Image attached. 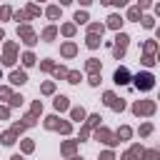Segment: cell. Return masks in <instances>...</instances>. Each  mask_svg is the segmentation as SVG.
<instances>
[{"label": "cell", "instance_id": "obj_23", "mask_svg": "<svg viewBox=\"0 0 160 160\" xmlns=\"http://www.w3.org/2000/svg\"><path fill=\"white\" fill-rule=\"evenodd\" d=\"M72 120H85V110L82 108H72Z\"/></svg>", "mask_w": 160, "mask_h": 160}, {"label": "cell", "instance_id": "obj_20", "mask_svg": "<svg viewBox=\"0 0 160 160\" xmlns=\"http://www.w3.org/2000/svg\"><path fill=\"white\" fill-rule=\"evenodd\" d=\"M130 135H132V130H130V128H120V130H118V140H128Z\"/></svg>", "mask_w": 160, "mask_h": 160}, {"label": "cell", "instance_id": "obj_19", "mask_svg": "<svg viewBox=\"0 0 160 160\" xmlns=\"http://www.w3.org/2000/svg\"><path fill=\"white\" fill-rule=\"evenodd\" d=\"M98 45H100V35H92L90 32L88 35V48H98Z\"/></svg>", "mask_w": 160, "mask_h": 160}, {"label": "cell", "instance_id": "obj_31", "mask_svg": "<svg viewBox=\"0 0 160 160\" xmlns=\"http://www.w3.org/2000/svg\"><path fill=\"white\" fill-rule=\"evenodd\" d=\"M150 132H152V125H150V122H145V125L140 128V135L145 138V135H150Z\"/></svg>", "mask_w": 160, "mask_h": 160}, {"label": "cell", "instance_id": "obj_12", "mask_svg": "<svg viewBox=\"0 0 160 160\" xmlns=\"http://www.w3.org/2000/svg\"><path fill=\"white\" fill-rule=\"evenodd\" d=\"M140 155H142V148H140V145H132V148L122 155V160H135V158H140Z\"/></svg>", "mask_w": 160, "mask_h": 160}, {"label": "cell", "instance_id": "obj_14", "mask_svg": "<svg viewBox=\"0 0 160 160\" xmlns=\"http://www.w3.org/2000/svg\"><path fill=\"white\" fill-rule=\"evenodd\" d=\"M120 22H122L120 15H110L108 18V28H112V30H120Z\"/></svg>", "mask_w": 160, "mask_h": 160}, {"label": "cell", "instance_id": "obj_48", "mask_svg": "<svg viewBox=\"0 0 160 160\" xmlns=\"http://www.w3.org/2000/svg\"><path fill=\"white\" fill-rule=\"evenodd\" d=\"M155 10H158V15H160V5H155Z\"/></svg>", "mask_w": 160, "mask_h": 160}, {"label": "cell", "instance_id": "obj_28", "mask_svg": "<svg viewBox=\"0 0 160 160\" xmlns=\"http://www.w3.org/2000/svg\"><path fill=\"white\" fill-rule=\"evenodd\" d=\"M68 80H70V82H80V72H78V70H70V72H68Z\"/></svg>", "mask_w": 160, "mask_h": 160}, {"label": "cell", "instance_id": "obj_25", "mask_svg": "<svg viewBox=\"0 0 160 160\" xmlns=\"http://www.w3.org/2000/svg\"><path fill=\"white\" fill-rule=\"evenodd\" d=\"M85 68H88V70L95 75V72H98V68H100V62H98V60H88V65H85Z\"/></svg>", "mask_w": 160, "mask_h": 160}, {"label": "cell", "instance_id": "obj_1", "mask_svg": "<svg viewBox=\"0 0 160 160\" xmlns=\"http://www.w3.org/2000/svg\"><path fill=\"white\" fill-rule=\"evenodd\" d=\"M132 80H135V88H138V90H142V92H148V90H152V88H155V75H152L150 70H140Z\"/></svg>", "mask_w": 160, "mask_h": 160}, {"label": "cell", "instance_id": "obj_8", "mask_svg": "<svg viewBox=\"0 0 160 160\" xmlns=\"http://www.w3.org/2000/svg\"><path fill=\"white\" fill-rule=\"evenodd\" d=\"M115 82H118V85H128V82H130L128 68H118V70H115Z\"/></svg>", "mask_w": 160, "mask_h": 160}, {"label": "cell", "instance_id": "obj_29", "mask_svg": "<svg viewBox=\"0 0 160 160\" xmlns=\"http://www.w3.org/2000/svg\"><path fill=\"white\" fill-rule=\"evenodd\" d=\"M10 105H12V108L22 105V95H12V98H10Z\"/></svg>", "mask_w": 160, "mask_h": 160}, {"label": "cell", "instance_id": "obj_39", "mask_svg": "<svg viewBox=\"0 0 160 160\" xmlns=\"http://www.w3.org/2000/svg\"><path fill=\"white\" fill-rule=\"evenodd\" d=\"M100 160H115V155H112V152H110V150H105V152H102V155H100Z\"/></svg>", "mask_w": 160, "mask_h": 160}, {"label": "cell", "instance_id": "obj_30", "mask_svg": "<svg viewBox=\"0 0 160 160\" xmlns=\"http://www.w3.org/2000/svg\"><path fill=\"white\" fill-rule=\"evenodd\" d=\"M40 110H42V102L38 100V102H32V112H30V115L35 118V115H40Z\"/></svg>", "mask_w": 160, "mask_h": 160}, {"label": "cell", "instance_id": "obj_35", "mask_svg": "<svg viewBox=\"0 0 160 160\" xmlns=\"http://www.w3.org/2000/svg\"><path fill=\"white\" fill-rule=\"evenodd\" d=\"M25 12H28V15H40V8H35V5H30V8L25 10Z\"/></svg>", "mask_w": 160, "mask_h": 160}, {"label": "cell", "instance_id": "obj_41", "mask_svg": "<svg viewBox=\"0 0 160 160\" xmlns=\"http://www.w3.org/2000/svg\"><path fill=\"white\" fill-rule=\"evenodd\" d=\"M40 68H42V70H52V62H50V60H42Z\"/></svg>", "mask_w": 160, "mask_h": 160}, {"label": "cell", "instance_id": "obj_3", "mask_svg": "<svg viewBox=\"0 0 160 160\" xmlns=\"http://www.w3.org/2000/svg\"><path fill=\"white\" fill-rule=\"evenodd\" d=\"M95 140H100V142H105V145H118V135H112L110 130H105V128H98L95 130Z\"/></svg>", "mask_w": 160, "mask_h": 160}, {"label": "cell", "instance_id": "obj_7", "mask_svg": "<svg viewBox=\"0 0 160 160\" xmlns=\"http://www.w3.org/2000/svg\"><path fill=\"white\" fill-rule=\"evenodd\" d=\"M102 98H105L102 102H105L108 108H112V110H125V102H122V100H118V98H115V92H105Z\"/></svg>", "mask_w": 160, "mask_h": 160}, {"label": "cell", "instance_id": "obj_13", "mask_svg": "<svg viewBox=\"0 0 160 160\" xmlns=\"http://www.w3.org/2000/svg\"><path fill=\"white\" fill-rule=\"evenodd\" d=\"M68 105H70V102H68V98H65V95H58V98H55V110H60V112H62V110H68Z\"/></svg>", "mask_w": 160, "mask_h": 160}, {"label": "cell", "instance_id": "obj_43", "mask_svg": "<svg viewBox=\"0 0 160 160\" xmlns=\"http://www.w3.org/2000/svg\"><path fill=\"white\" fill-rule=\"evenodd\" d=\"M10 12H12L10 8H2V10H0V18H10Z\"/></svg>", "mask_w": 160, "mask_h": 160}, {"label": "cell", "instance_id": "obj_4", "mask_svg": "<svg viewBox=\"0 0 160 160\" xmlns=\"http://www.w3.org/2000/svg\"><path fill=\"white\" fill-rule=\"evenodd\" d=\"M128 40H130V38H128L125 32H118V38H115V48H112V52H115V58H118V60H120V58L125 55V48H128Z\"/></svg>", "mask_w": 160, "mask_h": 160}, {"label": "cell", "instance_id": "obj_34", "mask_svg": "<svg viewBox=\"0 0 160 160\" xmlns=\"http://www.w3.org/2000/svg\"><path fill=\"white\" fill-rule=\"evenodd\" d=\"M155 48H158L155 42H145V55H150V52H155Z\"/></svg>", "mask_w": 160, "mask_h": 160}, {"label": "cell", "instance_id": "obj_40", "mask_svg": "<svg viewBox=\"0 0 160 160\" xmlns=\"http://www.w3.org/2000/svg\"><path fill=\"white\" fill-rule=\"evenodd\" d=\"M152 62H155V60H152V55H145V58H142V65H148V68H150Z\"/></svg>", "mask_w": 160, "mask_h": 160}, {"label": "cell", "instance_id": "obj_49", "mask_svg": "<svg viewBox=\"0 0 160 160\" xmlns=\"http://www.w3.org/2000/svg\"><path fill=\"white\" fill-rule=\"evenodd\" d=\"M72 160H82V158H72Z\"/></svg>", "mask_w": 160, "mask_h": 160}, {"label": "cell", "instance_id": "obj_21", "mask_svg": "<svg viewBox=\"0 0 160 160\" xmlns=\"http://www.w3.org/2000/svg\"><path fill=\"white\" fill-rule=\"evenodd\" d=\"M142 158H145V160H158L160 152H158V150H142Z\"/></svg>", "mask_w": 160, "mask_h": 160}, {"label": "cell", "instance_id": "obj_36", "mask_svg": "<svg viewBox=\"0 0 160 160\" xmlns=\"http://www.w3.org/2000/svg\"><path fill=\"white\" fill-rule=\"evenodd\" d=\"M62 32H65V35H72V32H75V25H62Z\"/></svg>", "mask_w": 160, "mask_h": 160}, {"label": "cell", "instance_id": "obj_51", "mask_svg": "<svg viewBox=\"0 0 160 160\" xmlns=\"http://www.w3.org/2000/svg\"><path fill=\"white\" fill-rule=\"evenodd\" d=\"M158 38H160V30H158Z\"/></svg>", "mask_w": 160, "mask_h": 160}, {"label": "cell", "instance_id": "obj_24", "mask_svg": "<svg viewBox=\"0 0 160 160\" xmlns=\"http://www.w3.org/2000/svg\"><path fill=\"white\" fill-rule=\"evenodd\" d=\"M102 30H105V25H98V22L90 25V32H92V35H102Z\"/></svg>", "mask_w": 160, "mask_h": 160}, {"label": "cell", "instance_id": "obj_9", "mask_svg": "<svg viewBox=\"0 0 160 160\" xmlns=\"http://www.w3.org/2000/svg\"><path fill=\"white\" fill-rule=\"evenodd\" d=\"M98 122H100V115H90V118H88V122H85V125H82V130H80V138H88L90 128H95Z\"/></svg>", "mask_w": 160, "mask_h": 160}, {"label": "cell", "instance_id": "obj_10", "mask_svg": "<svg viewBox=\"0 0 160 160\" xmlns=\"http://www.w3.org/2000/svg\"><path fill=\"white\" fill-rule=\"evenodd\" d=\"M2 62H5V65H15V45H12V42L5 45V58H2Z\"/></svg>", "mask_w": 160, "mask_h": 160}, {"label": "cell", "instance_id": "obj_45", "mask_svg": "<svg viewBox=\"0 0 160 160\" xmlns=\"http://www.w3.org/2000/svg\"><path fill=\"white\" fill-rule=\"evenodd\" d=\"M8 115H10V110H8V108H0V118H2V120H8Z\"/></svg>", "mask_w": 160, "mask_h": 160}, {"label": "cell", "instance_id": "obj_38", "mask_svg": "<svg viewBox=\"0 0 160 160\" xmlns=\"http://www.w3.org/2000/svg\"><path fill=\"white\" fill-rule=\"evenodd\" d=\"M52 90H55V85H52V82H45V85H42V92H48V95H50Z\"/></svg>", "mask_w": 160, "mask_h": 160}, {"label": "cell", "instance_id": "obj_5", "mask_svg": "<svg viewBox=\"0 0 160 160\" xmlns=\"http://www.w3.org/2000/svg\"><path fill=\"white\" fill-rule=\"evenodd\" d=\"M132 112H135V115H152V112H155V102H150V100L135 102V105H132Z\"/></svg>", "mask_w": 160, "mask_h": 160}, {"label": "cell", "instance_id": "obj_22", "mask_svg": "<svg viewBox=\"0 0 160 160\" xmlns=\"http://www.w3.org/2000/svg\"><path fill=\"white\" fill-rule=\"evenodd\" d=\"M58 15H60V8H58V5H50V8H48V18H50V20H55Z\"/></svg>", "mask_w": 160, "mask_h": 160}, {"label": "cell", "instance_id": "obj_44", "mask_svg": "<svg viewBox=\"0 0 160 160\" xmlns=\"http://www.w3.org/2000/svg\"><path fill=\"white\" fill-rule=\"evenodd\" d=\"M142 28H152V18H142Z\"/></svg>", "mask_w": 160, "mask_h": 160}, {"label": "cell", "instance_id": "obj_33", "mask_svg": "<svg viewBox=\"0 0 160 160\" xmlns=\"http://www.w3.org/2000/svg\"><path fill=\"white\" fill-rule=\"evenodd\" d=\"M32 148H35L32 140H22V150H25V152H32Z\"/></svg>", "mask_w": 160, "mask_h": 160}, {"label": "cell", "instance_id": "obj_11", "mask_svg": "<svg viewBox=\"0 0 160 160\" xmlns=\"http://www.w3.org/2000/svg\"><path fill=\"white\" fill-rule=\"evenodd\" d=\"M10 82H12V85H22V82H28V75H25L22 70H12V72H10Z\"/></svg>", "mask_w": 160, "mask_h": 160}, {"label": "cell", "instance_id": "obj_42", "mask_svg": "<svg viewBox=\"0 0 160 160\" xmlns=\"http://www.w3.org/2000/svg\"><path fill=\"white\" fill-rule=\"evenodd\" d=\"M0 98H12V92L8 88H0Z\"/></svg>", "mask_w": 160, "mask_h": 160}, {"label": "cell", "instance_id": "obj_47", "mask_svg": "<svg viewBox=\"0 0 160 160\" xmlns=\"http://www.w3.org/2000/svg\"><path fill=\"white\" fill-rule=\"evenodd\" d=\"M2 40H5V32H2V30H0V42H2Z\"/></svg>", "mask_w": 160, "mask_h": 160}, {"label": "cell", "instance_id": "obj_6", "mask_svg": "<svg viewBox=\"0 0 160 160\" xmlns=\"http://www.w3.org/2000/svg\"><path fill=\"white\" fill-rule=\"evenodd\" d=\"M18 38H22L25 45H35V42H38V40H35V32H32L28 25H20V28H18Z\"/></svg>", "mask_w": 160, "mask_h": 160}, {"label": "cell", "instance_id": "obj_2", "mask_svg": "<svg viewBox=\"0 0 160 160\" xmlns=\"http://www.w3.org/2000/svg\"><path fill=\"white\" fill-rule=\"evenodd\" d=\"M45 128H50V130H60V132H65V135L72 130V125H70V122H60L55 115H50V118L45 120Z\"/></svg>", "mask_w": 160, "mask_h": 160}, {"label": "cell", "instance_id": "obj_17", "mask_svg": "<svg viewBox=\"0 0 160 160\" xmlns=\"http://www.w3.org/2000/svg\"><path fill=\"white\" fill-rule=\"evenodd\" d=\"M72 152H75V140H68L62 145V155H72Z\"/></svg>", "mask_w": 160, "mask_h": 160}, {"label": "cell", "instance_id": "obj_18", "mask_svg": "<svg viewBox=\"0 0 160 160\" xmlns=\"http://www.w3.org/2000/svg\"><path fill=\"white\" fill-rule=\"evenodd\" d=\"M55 35H58V30H55V28H45V32H42V40H48V42H50Z\"/></svg>", "mask_w": 160, "mask_h": 160}, {"label": "cell", "instance_id": "obj_27", "mask_svg": "<svg viewBox=\"0 0 160 160\" xmlns=\"http://www.w3.org/2000/svg\"><path fill=\"white\" fill-rule=\"evenodd\" d=\"M22 62H25V65H35V55H32V52H25V55H22Z\"/></svg>", "mask_w": 160, "mask_h": 160}, {"label": "cell", "instance_id": "obj_37", "mask_svg": "<svg viewBox=\"0 0 160 160\" xmlns=\"http://www.w3.org/2000/svg\"><path fill=\"white\" fill-rule=\"evenodd\" d=\"M55 75H58V78H68V70H65V68H55Z\"/></svg>", "mask_w": 160, "mask_h": 160}, {"label": "cell", "instance_id": "obj_16", "mask_svg": "<svg viewBox=\"0 0 160 160\" xmlns=\"http://www.w3.org/2000/svg\"><path fill=\"white\" fill-rule=\"evenodd\" d=\"M75 50H78V48H75L72 42H65V45H62V55H65V58H72Z\"/></svg>", "mask_w": 160, "mask_h": 160}, {"label": "cell", "instance_id": "obj_26", "mask_svg": "<svg viewBox=\"0 0 160 160\" xmlns=\"http://www.w3.org/2000/svg\"><path fill=\"white\" fill-rule=\"evenodd\" d=\"M128 18H130V20H138V18H140V8H130V10H128Z\"/></svg>", "mask_w": 160, "mask_h": 160}, {"label": "cell", "instance_id": "obj_46", "mask_svg": "<svg viewBox=\"0 0 160 160\" xmlns=\"http://www.w3.org/2000/svg\"><path fill=\"white\" fill-rule=\"evenodd\" d=\"M10 160H22V155H12V158H10Z\"/></svg>", "mask_w": 160, "mask_h": 160}, {"label": "cell", "instance_id": "obj_50", "mask_svg": "<svg viewBox=\"0 0 160 160\" xmlns=\"http://www.w3.org/2000/svg\"><path fill=\"white\" fill-rule=\"evenodd\" d=\"M158 60H160V52H158Z\"/></svg>", "mask_w": 160, "mask_h": 160}, {"label": "cell", "instance_id": "obj_15", "mask_svg": "<svg viewBox=\"0 0 160 160\" xmlns=\"http://www.w3.org/2000/svg\"><path fill=\"white\" fill-rule=\"evenodd\" d=\"M15 138H18V132H15V130L2 132V142H5V145H12V142H15Z\"/></svg>", "mask_w": 160, "mask_h": 160}, {"label": "cell", "instance_id": "obj_32", "mask_svg": "<svg viewBox=\"0 0 160 160\" xmlns=\"http://www.w3.org/2000/svg\"><path fill=\"white\" fill-rule=\"evenodd\" d=\"M75 22H88V12H75Z\"/></svg>", "mask_w": 160, "mask_h": 160}]
</instances>
